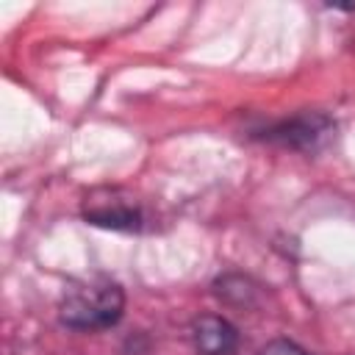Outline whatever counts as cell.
Segmentation results:
<instances>
[{"label":"cell","mask_w":355,"mask_h":355,"mask_svg":"<svg viewBox=\"0 0 355 355\" xmlns=\"http://www.w3.org/2000/svg\"><path fill=\"white\" fill-rule=\"evenodd\" d=\"M333 136H336V122L324 111H300L294 116L266 125L258 133V139L269 144L300 150V153H319L322 147L330 144Z\"/></svg>","instance_id":"3"},{"label":"cell","mask_w":355,"mask_h":355,"mask_svg":"<svg viewBox=\"0 0 355 355\" xmlns=\"http://www.w3.org/2000/svg\"><path fill=\"white\" fill-rule=\"evenodd\" d=\"M191 347L200 355H236L239 327L222 313H200L189 324Z\"/></svg>","instance_id":"4"},{"label":"cell","mask_w":355,"mask_h":355,"mask_svg":"<svg viewBox=\"0 0 355 355\" xmlns=\"http://www.w3.org/2000/svg\"><path fill=\"white\" fill-rule=\"evenodd\" d=\"M258 355H311V352L291 338H272L258 349Z\"/></svg>","instance_id":"6"},{"label":"cell","mask_w":355,"mask_h":355,"mask_svg":"<svg viewBox=\"0 0 355 355\" xmlns=\"http://www.w3.org/2000/svg\"><path fill=\"white\" fill-rule=\"evenodd\" d=\"M211 288L216 300H222L225 305H236V308H250L255 305V297H258V286L247 275H239V272L219 275Z\"/></svg>","instance_id":"5"},{"label":"cell","mask_w":355,"mask_h":355,"mask_svg":"<svg viewBox=\"0 0 355 355\" xmlns=\"http://www.w3.org/2000/svg\"><path fill=\"white\" fill-rule=\"evenodd\" d=\"M80 216L89 225L108 227V230H141L144 227V208L141 202L116 186H100L83 194Z\"/></svg>","instance_id":"2"},{"label":"cell","mask_w":355,"mask_h":355,"mask_svg":"<svg viewBox=\"0 0 355 355\" xmlns=\"http://www.w3.org/2000/svg\"><path fill=\"white\" fill-rule=\"evenodd\" d=\"M125 313V288L111 277H89L67 288L58 302V322L78 333L114 327Z\"/></svg>","instance_id":"1"}]
</instances>
